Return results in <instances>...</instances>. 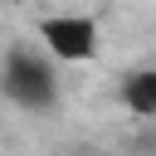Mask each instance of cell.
<instances>
[{
    "instance_id": "obj_2",
    "label": "cell",
    "mask_w": 156,
    "mask_h": 156,
    "mask_svg": "<svg viewBox=\"0 0 156 156\" xmlns=\"http://www.w3.org/2000/svg\"><path fill=\"white\" fill-rule=\"evenodd\" d=\"M39 49H49L58 63H88L102 49V29L93 15H44L39 20Z\"/></svg>"
},
{
    "instance_id": "obj_1",
    "label": "cell",
    "mask_w": 156,
    "mask_h": 156,
    "mask_svg": "<svg viewBox=\"0 0 156 156\" xmlns=\"http://www.w3.org/2000/svg\"><path fill=\"white\" fill-rule=\"evenodd\" d=\"M0 93L15 102V107H24V112H49L54 102H58V68H54V54L44 49H24V44H15L10 54H5V63H0Z\"/></svg>"
},
{
    "instance_id": "obj_3",
    "label": "cell",
    "mask_w": 156,
    "mask_h": 156,
    "mask_svg": "<svg viewBox=\"0 0 156 156\" xmlns=\"http://www.w3.org/2000/svg\"><path fill=\"white\" fill-rule=\"evenodd\" d=\"M122 107L136 112V117H156V68H132L117 88Z\"/></svg>"
},
{
    "instance_id": "obj_4",
    "label": "cell",
    "mask_w": 156,
    "mask_h": 156,
    "mask_svg": "<svg viewBox=\"0 0 156 156\" xmlns=\"http://www.w3.org/2000/svg\"><path fill=\"white\" fill-rule=\"evenodd\" d=\"M0 102H5V93H0Z\"/></svg>"
}]
</instances>
